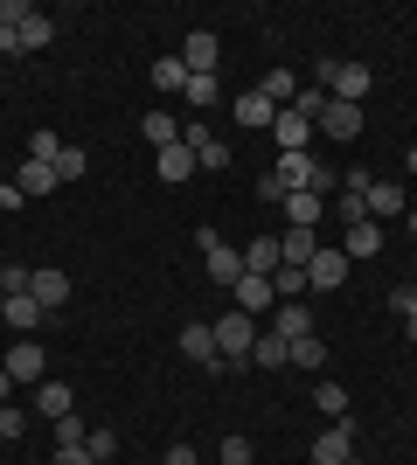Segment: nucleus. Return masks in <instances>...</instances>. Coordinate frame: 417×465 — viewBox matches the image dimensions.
<instances>
[{
	"label": "nucleus",
	"instance_id": "obj_29",
	"mask_svg": "<svg viewBox=\"0 0 417 465\" xmlns=\"http://www.w3.org/2000/svg\"><path fill=\"white\" fill-rule=\"evenodd\" d=\"M313 403H320V417H327V424H341V417H348V389H341V382H320Z\"/></svg>",
	"mask_w": 417,
	"mask_h": 465
},
{
	"label": "nucleus",
	"instance_id": "obj_45",
	"mask_svg": "<svg viewBox=\"0 0 417 465\" xmlns=\"http://www.w3.org/2000/svg\"><path fill=\"white\" fill-rule=\"evenodd\" d=\"M0 56H21V28H0Z\"/></svg>",
	"mask_w": 417,
	"mask_h": 465
},
{
	"label": "nucleus",
	"instance_id": "obj_6",
	"mask_svg": "<svg viewBox=\"0 0 417 465\" xmlns=\"http://www.w3.org/2000/svg\"><path fill=\"white\" fill-rule=\"evenodd\" d=\"M313 133H320V125L306 112H293V104L272 118V146H278V153H306V139H313Z\"/></svg>",
	"mask_w": 417,
	"mask_h": 465
},
{
	"label": "nucleus",
	"instance_id": "obj_14",
	"mask_svg": "<svg viewBox=\"0 0 417 465\" xmlns=\"http://www.w3.org/2000/svg\"><path fill=\"white\" fill-rule=\"evenodd\" d=\"M42 312H49V306H42V299H28V292H15V299H0V320H7V327H15L21 341H28V333L42 327Z\"/></svg>",
	"mask_w": 417,
	"mask_h": 465
},
{
	"label": "nucleus",
	"instance_id": "obj_17",
	"mask_svg": "<svg viewBox=\"0 0 417 465\" xmlns=\"http://www.w3.org/2000/svg\"><path fill=\"white\" fill-rule=\"evenodd\" d=\"M272 118H278V104L264 91H243L237 97V125H243V133H272Z\"/></svg>",
	"mask_w": 417,
	"mask_h": 465
},
{
	"label": "nucleus",
	"instance_id": "obj_18",
	"mask_svg": "<svg viewBox=\"0 0 417 465\" xmlns=\"http://www.w3.org/2000/svg\"><path fill=\"white\" fill-rule=\"evenodd\" d=\"M369 215H376V223H390V215H411V194H403L397 181H369Z\"/></svg>",
	"mask_w": 417,
	"mask_h": 465
},
{
	"label": "nucleus",
	"instance_id": "obj_49",
	"mask_svg": "<svg viewBox=\"0 0 417 465\" xmlns=\"http://www.w3.org/2000/svg\"><path fill=\"white\" fill-rule=\"evenodd\" d=\"M0 361H7V348H0Z\"/></svg>",
	"mask_w": 417,
	"mask_h": 465
},
{
	"label": "nucleus",
	"instance_id": "obj_41",
	"mask_svg": "<svg viewBox=\"0 0 417 465\" xmlns=\"http://www.w3.org/2000/svg\"><path fill=\"white\" fill-rule=\"evenodd\" d=\"M21 430H28V417L15 403H0V438H21Z\"/></svg>",
	"mask_w": 417,
	"mask_h": 465
},
{
	"label": "nucleus",
	"instance_id": "obj_11",
	"mask_svg": "<svg viewBox=\"0 0 417 465\" xmlns=\"http://www.w3.org/2000/svg\"><path fill=\"white\" fill-rule=\"evenodd\" d=\"M313 125H320L327 139H362V104H341V97H327Z\"/></svg>",
	"mask_w": 417,
	"mask_h": 465
},
{
	"label": "nucleus",
	"instance_id": "obj_7",
	"mask_svg": "<svg viewBox=\"0 0 417 465\" xmlns=\"http://www.w3.org/2000/svg\"><path fill=\"white\" fill-rule=\"evenodd\" d=\"M181 354H188V361H202V369L216 375V369H223V348H216V327H209V320H188V327H181Z\"/></svg>",
	"mask_w": 417,
	"mask_h": 465
},
{
	"label": "nucleus",
	"instance_id": "obj_9",
	"mask_svg": "<svg viewBox=\"0 0 417 465\" xmlns=\"http://www.w3.org/2000/svg\"><path fill=\"white\" fill-rule=\"evenodd\" d=\"M181 63H188V77H216V63H223V42L209 35V28H195V35L181 42Z\"/></svg>",
	"mask_w": 417,
	"mask_h": 465
},
{
	"label": "nucleus",
	"instance_id": "obj_43",
	"mask_svg": "<svg viewBox=\"0 0 417 465\" xmlns=\"http://www.w3.org/2000/svg\"><path fill=\"white\" fill-rule=\"evenodd\" d=\"M160 465H202V451L195 445H167V459H160Z\"/></svg>",
	"mask_w": 417,
	"mask_h": 465
},
{
	"label": "nucleus",
	"instance_id": "obj_10",
	"mask_svg": "<svg viewBox=\"0 0 417 465\" xmlns=\"http://www.w3.org/2000/svg\"><path fill=\"white\" fill-rule=\"evenodd\" d=\"M272 333L285 341V348H293V341H306V333H313V312H306V299H278V306H272Z\"/></svg>",
	"mask_w": 417,
	"mask_h": 465
},
{
	"label": "nucleus",
	"instance_id": "obj_3",
	"mask_svg": "<svg viewBox=\"0 0 417 465\" xmlns=\"http://www.w3.org/2000/svg\"><path fill=\"white\" fill-rule=\"evenodd\" d=\"M195 243H202V257H209V278H216V285L230 292V285H237V278H243V251H237V243H223L216 230H202Z\"/></svg>",
	"mask_w": 417,
	"mask_h": 465
},
{
	"label": "nucleus",
	"instance_id": "obj_48",
	"mask_svg": "<svg viewBox=\"0 0 417 465\" xmlns=\"http://www.w3.org/2000/svg\"><path fill=\"white\" fill-rule=\"evenodd\" d=\"M403 223H411V236H417V202H411V215H403Z\"/></svg>",
	"mask_w": 417,
	"mask_h": 465
},
{
	"label": "nucleus",
	"instance_id": "obj_15",
	"mask_svg": "<svg viewBox=\"0 0 417 465\" xmlns=\"http://www.w3.org/2000/svg\"><path fill=\"white\" fill-rule=\"evenodd\" d=\"M154 167H160V181H167V188H181L188 174H202V167H195V153H188L181 139H174V146H160V153H154Z\"/></svg>",
	"mask_w": 417,
	"mask_h": 465
},
{
	"label": "nucleus",
	"instance_id": "obj_26",
	"mask_svg": "<svg viewBox=\"0 0 417 465\" xmlns=\"http://www.w3.org/2000/svg\"><path fill=\"white\" fill-rule=\"evenodd\" d=\"M174 91H188V63H181V56H160L154 63V97H174Z\"/></svg>",
	"mask_w": 417,
	"mask_h": 465
},
{
	"label": "nucleus",
	"instance_id": "obj_36",
	"mask_svg": "<svg viewBox=\"0 0 417 465\" xmlns=\"http://www.w3.org/2000/svg\"><path fill=\"white\" fill-rule=\"evenodd\" d=\"M84 438H91V424H84L77 410H70V417H56V445H84Z\"/></svg>",
	"mask_w": 417,
	"mask_h": 465
},
{
	"label": "nucleus",
	"instance_id": "obj_21",
	"mask_svg": "<svg viewBox=\"0 0 417 465\" xmlns=\"http://www.w3.org/2000/svg\"><path fill=\"white\" fill-rule=\"evenodd\" d=\"M28 299H42V306L56 312L63 299H70V272H56V264H42V272H35V285H28Z\"/></svg>",
	"mask_w": 417,
	"mask_h": 465
},
{
	"label": "nucleus",
	"instance_id": "obj_12",
	"mask_svg": "<svg viewBox=\"0 0 417 465\" xmlns=\"http://www.w3.org/2000/svg\"><path fill=\"white\" fill-rule=\"evenodd\" d=\"M355 459V430H348V417H341V424H327L313 438V465H348Z\"/></svg>",
	"mask_w": 417,
	"mask_h": 465
},
{
	"label": "nucleus",
	"instance_id": "obj_1",
	"mask_svg": "<svg viewBox=\"0 0 417 465\" xmlns=\"http://www.w3.org/2000/svg\"><path fill=\"white\" fill-rule=\"evenodd\" d=\"M216 327V348H223V361H251V348H258V320L251 312H223V320H209Z\"/></svg>",
	"mask_w": 417,
	"mask_h": 465
},
{
	"label": "nucleus",
	"instance_id": "obj_2",
	"mask_svg": "<svg viewBox=\"0 0 417 465\" xmlns=\"http://www.w3.org/2000/svg\"><path fill=\"white\" fill-rule=\"evenodd\" d=\"M348 272H355L348 251H341V243H320L313 264H306V292H341V285H348Z\"/></svg>",
	"mask_w": 417,
	"mask_h": 465
},
{
	"label": "nucleus",
	"instance_id": "obj_33",
	"mask_svg": "<svg viewBox=\"0 0 417 465\" xmlns=\"http://www.w3.org/2000/svg\"><path fill=\"white\" fill-rule=\"evenodd\" d=\"M28 285H35L28 264H0V299H15V292H28Z\"/></svg>",
	"mask_w": 417,
	"mask_h": 465
},
{
	"label": "nucleus",
	"instance_id": "obj_47",
	"mask_svg": "<svg viewBox=\"0 0 417 465\" xmlns=\"http://www.w3.org/2000/svg\"><path fill=\"white\" fill-rule=\"evenodd\" d=\"M403 167H411V174H417V146H411V153H403Z\"/></svg>",
	"mask_w": 417,
	"mask_h": 465
},
{
	"label": "nucleus",
	"instance_id": "obj_13",
	"mask_svg": "<svg viewBox=\"0 0 417 465\" xmlns=\"http://www.w3.org/2000/svg\"><path fill=\"white\" fill-rule=\"evenodd\" d=\"M278 209H285V230H320V209H327V194L299 188V194H285Z\"/></svg>",
	"mask_w": 417,
	"mask_h": 465
},
{
	"label": "nucleus",
	"instance_id": "obj_37",
	"mask_svg": "<svg viewBox=\"0 0 417 465\" xmlns=\"http://www.w3.org/2000/svg\"><path fill=\"white\" fill-rule=\"evenodd\" d=\"M181 97H188L195 112H209V104H216V77H188V91H181Z\"/></svg>",
	"mask_w": 417,
	"mask_h": 465
},
{
	"label": "nucleus",
	"instance_id": "obj_27",
	"mask_svg": "<svg viewBox=\"0 0 417 465\" xmlns=\"http://www.w3.org/2000/svg\"><path fill=\"white\" fill-rule=\"evenodd\" d=\"M139 133H146V146H154V153H160V146H174V139H181V125H174V118H167V112H160V104H154Z\"/></svg>",
	"mask_w": 417,
	"mask_h": 465
},
{
	"label": "nucleus",
	"instance_id": "obj_31",
	"mask_svg": "<svg viewBox=\"0 0 417 465\" xmlns=\"http://www.w3.org/2000/svg\"><path fill=\"white\" fill-rule=\"evenodd\" d=\"M320 361H327V341H320V333L293 341V369H313V375H320Z\"/></svg>",
	"mask_w": 417,
	"mask_h": 465
},
{
	"label": "nucleus",
	"instance_id": "obj_8",
	"mask_svg": "<svg viewBox=\"0 0 417 465\" xmlns=\"http://www.w3.org/2000/svg\"><path fill=\"white\" fill-rule=\"evenodd\" d=\"M230 299H237V312H251V320H264V312L278 306V292H272V278H258V272H243L237 285H230Z\"/></svg>",
	"mask_w": 417,
	"mask_h": 465
},
{
	"label": "nucleus",
	"instance_id": "obj_20",
	"mask_svg": "<svg viewBox=\"0 0 417 465\" xmlns=\"http://www.w3.org/2000/svg\"><path fill=\"white\" fill-rule=\"evenodd\" d=\"M35 410L56 424V417H70V410H77V389H70V382H35Z\"/></svg>",
	"mask_w": 417,
	"mask_h": 465
},
{
	"label": "nucleus",
	"instance_id": "obj_32",
	"mask_svg": "<svg viewBox=\"0 0 417 465\" xmlns=\"http://www.w3.org/2000/svg\"><path fill=\"white\" fill-rule=\"evenodd\" d=\"M84 174H91L84 146H63V153H56V181H84Z\"/></svg>",
	"mask_w": 417,
	"mask_h": 465
},
{
	"label": "nucleus",
	"instance_id": "obj_38",
	"mask_svg": "<svg viewBox=\"0 0 417 465\" xmlns=\"http://www.w3.org/2000/svg\"><path fill=\"white\" fill-rule=\"evenodd\" d=\"M56 153H63L56 133H28V160H49V167H56Z\"/></svg>",
	"mask_w": 417,
	"mask_h": 465
},
{
	"label": "nucleus",
	"instance_id": "obj_40",
	"mask_svg": "<svg viewBox=\"0 0 417 465\" xmlns=\"http://www.w3.org/2000/svg\"><path fill=\"white\" fill-rule=\"evenodd\" d=\"M35 15V7H28V0H0V28H21V21Z\"/></svg>",
	"mask_w": 417,
	"mask_h": 465
},
{
	"label": "nucleus",
	"instance_id": "obj_44",
	"mask_svg": "<svg viewBox=\"0 0 417 465\" xmlns=\"http://www.w3.org/2000/svg\"><path fill=\"white\" fill-rule=\"evenodd\" d=\"M21 202H28V194H21V188H15V181H0V215H15V209H21Z\"/></svg>",
	"mask_w": 417,
	"mask_h": 465
},
{
	"label": "nucleus",
	"instance_id": "obj_25",
	"mask_svg": "<svg viewBox=\"0 0 417 465\" xmlns=\"http://www.w3.org/2000/svg\"><path fill=\"white\" fill-rule=\"evenodd\" d=\"M251 361H258V369H293V348H285L272 327H258V348H251Z\"/></svg>",
	"mask_w": 417,
	"mask_h": 465
},
{
	"label": "nucleus",
	"instance_id": "obj_50",
	"mask_svg": "<svg viewBox=\"0 0 417 465\" xmlns=\"http://www.w3.org/2000/svg\"><path fill=\"white\" fill-rule=\"evenodd\" d=\"M348 465H362V459H348Z\"/></svg>",
	"mask_w": 417,
	"mask_h": 465
},
{
	"label": "nucleus",
	"instance_id": "obj_5",
	"mask_svg": "<svg viewBox=\"0 0 417 465\" xmlns=\"http://www.w3.org/2000/svg\"><path fill=\"white\" fill-rule=\"evenodd\" d=\"M313 174H320V160H313V153H278V167H272L278 202H285V194H299V188H313Z\"/></svg>",
	"mask_w": 417,
	"mask_h": 465
},
{
	"label": "nucleus",
	"instance_id": "obj_34",
	"mask_svg": "<svg viewBox=\"0 0 417 465\" xmlns=\"http://www.w3.org/2000/svg\"><path fill=\"white\" fill-rule=\"evenodd\" d=\"M216 459H223V465H251L258 451H251V438H237V430H230V438L216 445Z\"/></svg>",
	"mask_w": 417,
	"mask_h": 465
},
{
	"label": "nucleus",
	"instance_id": "obj_30",
	"mask_svg": "<svg viewBox=\"0 0 417 465\" xmlns=\"http://www.w3.org/2000/svg\"><path fill=\"white\" fill-rule=\"evenodd\" d=\"M258 91H264V97H272L278 112H285V104H293V97H299V77H293V70H272V77H264V84H258Z\"/></svg>",
	"mask_w": 417,
	"mask_h": 465
},
{
	"label": "nucleus",
	"instance_id": "obj_28",
	"mask_svg": "<svg viewBox=\"0 0 417 465\" xmlns=\"http://www.w3.org/2000/svg\"><path fill=\"white\" fill-rule=\"evenodd\" d=\"M49 42H56V21H49V15L21 21V56H28V49H49Z\"/></svg>",
	"mask_w": 417,
	"mask_h": 465
},
{
	"label": "nucleus",
	"instance_id": "obj_42",
	"mask_svg": "<svg viewBox=\"0 0 417 465\" xmlns=\"http://www.w3.org/2000/svg\"><path fill=\"white\" fill-rule=\"evenodd\" d=\"M49 465H98V459H91L84 445H56V459H49Z\"/></svg>",
	"mask_w": 417,
	"mask_h": 465
},
{
	"label": "nucleus",
	"instance_id": "obj_22",
	"mask_svg": "<svg viewBox=\"0 0 417 465\" xmlns=\"http://www.w3.org/2000/svg\"><path fill=\"white\" fill-rule=\"evenodd\" d=\"M278 251H285V264H293V272H306V264H313V251H320V230H285V236H278Z\"/></svg>",
	"mask_w": 417,
	"mask_h": 465
},
{
	"label": "nucleus",
	"instance_id": "obj_35",
	"mask_svg": "<svg viewBox=\"0 0 417 465\" xmlns=\"http://www.w3.org/2000/svg\"><path fill=\"white\" fill-rule=\"evenodd\" d=\"M84 451H91V459L104 465V459H112V451H119V430H104V424H98V430H91V438H84Z\"/></svg>",
	"mask_w": 417,
	"mask_h": 465
},
{
	"label": "nucleus",
	"instance_id": "obj_46",
	"mask_svg": "<svg viewBox=\"0 0 417 465\" xmlns=\"http://www.w3.org/2000/svg\"><path fill=\"white\" fill-rule=\"evenodd\" d=\"M15 389H21V382H15L7 369H0V403H15Z\"/></svg>",
	"mask_w": 417,
	"mask_h": 465
},
{
	"label": "nucleus",
	"instance_id": "obj_24",
	"mask_svg": "<svg viewBox=\"0 0 417 465\" xmlns=\"http://www.w3.org/2000/svg\"><path fill=\"white\" fill-rule=\"evenodd\" d=\"M15 188H21V194H49V188H63V181H56V167H49V160H21Z\"/></svg>",
	"mask_w": 417,
	"mask_h": 465
},
{
	"label": "nucleus",
	"instance_id": "obj_16",
	"mask_svg": "<svg viewBox=\"0 0 417 465\" xmlns=\"http://www.w3.org/2000/svg\"><path fill=\"white\" fill-rule=\"evenodd\" d=\"M390 236H382V223H355V230H341V251H348V264H362V257H376Z\"/></svg>",
	"mask_w": 417,
	"mask_h": 465
},
{
	"label": "nucleus",
	"instance_id": "obj_4",
	"mask_svg": "<svg viewBox=\"0 0 417 465\" xmlns=\"http://www.w3.org/2000/svg\"><path fill=\"white\" fill-rule=\"evenodd\" d=\"M181 146H188V153H195V167L202 174H223V167H230V139H209V125H181Z\"/></svg>",
	"mask_w": 417,
	"mask_h": 465
},
{
	"label": "nucleus",
	"instance_id": "obj_39",
	"mask_svg": "<svg viewBox=\"0 0 417 465\" xmlns=\"http://www.w3.org/2000/svg\"><path fill=\"white\" fill-rule=\"evenodd\" d=\"M390 312H397V320H411V312H417V285H397V292H390Z\"/></svg>",
	"mask_w": 417,
	"mask_h": 465
},
{
	"label": "nucleus",
	"instance_id": "obj_19",
	"mask_svg": "<svg viewBox=\"0 0 417 465\" xmlns=\"http://www.w3.org/2000/svg\"><path fill=\"white\" fill-rule=\"evenodd\" d=\"M0 369L15 375V382H42V341H15V348H7V361H0Z\"/></svg>",
	"mask_w": 417,
	"mask_h": 465
},
{
	"label": "nucleus",
	"instance_id": "obj_23",
	"mask_svg": "<svg viewBox=\"0 0 417 465\" xmlns=\"http://www.w3.org/2000/svg\"><path fill=\"white\" fill-rule=\"evenodd\" d=\"M278 264H285V251H278V236H258V243H243V272H258V278H272Z\"/></svg>",
	"mask_w": 417,
	"mask_h": 465
}]
</instances>
